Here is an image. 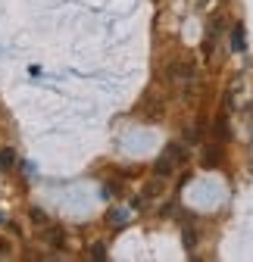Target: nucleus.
Returning a JSON list of instances; mask_svg holds the SVG:
<instances>
[{
  "instance_id": "f03ea898",
  "label": "nucleus",
  "mask_w": 253,
  "mask_h": 262,
  "mask_svg": "<svg viewBox=\"0 0 253 262\" xmlns=\"http://www.w3.org/2000/svg\"><path fill=\"white\" fill-rule=\"evenodd\" d=\"M153 172H156V178H169V175L175 172V162H172V159H169V156L163 153L160 159H156V166H153Z\"/></svg>"
},
{
  "instance_id": "7ed1b4c3",
  "label": "nucleus",
  "mask_w": 253,
  "mask_h": 262,
  "mask_svg": "<svg viewBox=\"0 0 253 262\" xmlns=\"http://www.w3.org/2000/svg\"><path fill=\"white\" fill-rule=\"evenodd\" d=\"M166 156H169V159L175 162V166H178V162H184V159H187V153H184V147H181V144H169V147H166Z\"/></svg>"
},
{
  "instance_id": "423d86ee",
  "label": "nucleus",
  "mask_w": 253,
  "mask_h": 262,
  "mask_svg": "<svg viewBox=\"0 0 253 262\" xmlns=\"http://www.w3.org/2000/svg\"><path fill=\"white\" fill-rule=\"evenodd\" d=\"M13 162H16V150H0V172H10L13 169Z\"/></svg>"
},
{
  "instance_id": "6e6552de",
  "label": "nucleus",
  "mask_w": 253,
  "mask_h": 262,
  "mask_svg": "<svg viewBox=\"0 0 253 262\" xmlns=\"http://www.w3.org/2000/svg\"><path fill=\"white\" fill-rule=\"evenodd\" d=\"M91 259L103 262V259H107V247H103V244H94V247H91Z\"/></svg>"
},
{
  "instance_id": "f257e3e1",
  "label": "nucleus",
  "mask_w": 253,
  "mask_h": 262,
  "mask_svg": "<svg viewBox=\"0 0 253 262\" xmlns=\"http://www.w3.org/2000/svg\"><path fill=\"white\" fill-rule=\"evenodd\" d=\"M166 78H169L175 88H191V81H194V62H187V59L169 62V66H166Z\"/></svg>"
},
{
  "instance_id": "39448f33",
  "label": "nucleus",
  "mask_w": 253,
  "mask_h": 262,
  "mask_svg": "<svg viewBox=\"0 0 253 262\" xmlns=\"http://www.w3.org/2000/svg\"><path fill=\"white\" fill-rule=\"evenodd\" d=\"M47 244H50L53 250H62V247H66V234L56 231V228H50V231H47Z\"/></svg>"
},
{
  "instance_id": "f8f14e48",
  "label": "nucleus",
  "mask_w": 253,
  "mask_h": 262,
  "mask_svg": "<svg viewBox=\"0 0 253 262\" xmlns=\"http://www.w3.org/2000/svg\"><path fill=\"white\" fill-rule=\"evenodd\" d=\"M13 247H10V241H4V237H0V256H7Z\"/></svg>"
},
{
  "instance_id": "9b49d317",
  "label": "nucleus",
  "mask_w": 253,
  "mask_h": 262,
  "mask_svg": "<svg viewBox=\"0 0 253 262\" xmlns=\"http://www.w3.org/2000/svg\"><path fill=\"white\" fill-rule=\"evenodd\" d=\"M31 222H38V225H47V215L41 209H31Z\"/></svg>"
},
{
  "instance_id": "1a4fd4ad",
  "label": "nucleus",
  "mask_w": 253,
  "mask_h": 262,
  "mask_svg": "<svg viewBox=\"0 0 253 262\" xmlns=\"http://www.w3.org/2000/svg\"><path fill=\"white\" fill-rule=\"evenodd\" d=\"M163 190V181H153V184H147V190H144V200H150V196H156Z\"/></svg>"
},
{
  "instance_id": "0eeeda50",
  "label": "nucleus",
  "mask_w": 253,
  "mask_h": 262,
  "mask_svg": "<svg viewBox=\"0 0 253 262\" xmlns=\"http://www.w3.org/2000/svg\"><path fill=\"white\" fill-rule=\"evenodd\" d=\"M203 166H206V169L219 166V147H209V150H206V156H203Z\"/></svg>"
},
{
  "instance_id": "20e7f679",
  "label": "nucleus",
  "mask_w": 253,
  "mask_h": 262,
  "mask_svg": "<svg viewBox=\"0 0 253 262\" xmlns=\"http://www.w3.org/2000/svg\"><path fill=\"white\" fill-rule=\"evenodd\" d=\"M141 113H144L147 119H160V116H163V103H160V100H147V106H141Z\"/></svg>"
},
{
  "instance_id": "9d476101",
  "label": "nucleus",
  "mask_w": 253,
  "mask_h": 262,
  "mask_svg": "<svg viewBox=\"0 0 253 262\" xmlns=\"http://www.w3.org/2000/svg\"><path fill=\"white\" fill-rule=\"evenodd\" d=\"M194 244H197V234L191 231V228H184V247H187V250H194Z\"/></svg>"
}]
</instances>
